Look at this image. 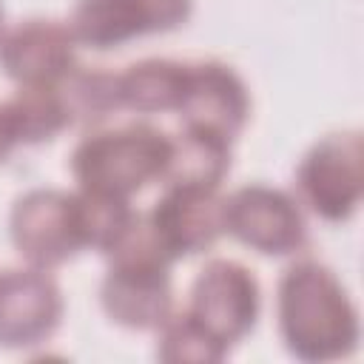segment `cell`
Segmentation results:
<instances>
[{"instance_id":"1","label":"cell","mask_w":364,"mask_h":364,"mask_svg":"<svg viewBox=\"0 0 364 364\" xmlns=\"http://www.w3.org/2000/svg\"><path fill=\"white\" fill-rule=\"evenodd\" d=\"M276 316L282 341L299 361H338L358 347V310L338 276L316 259H301L282 273Z\"/></svg>"},{"instance_id":"2","label":"cell","mask_w":364,"mask_h":364,"mask_svg":"<svg viewBox=\"0 0 364 364\" xmlns=\"http://www.w3.org/2000/svg\"><path fill=\"white\" fill-rule=\"evenodd\" d=\"M105 259L108 270L100 284L105 316L128 330H156L173 310V259L154 236L145 213L136 210V219Z\"/></svg>"},{"instance_id":"3","label":"cell","mask_w":364,"mask_h":364,"mask_svg":"<svg viewBox=\"0 0 364 364\" xmlns=\"http://www.w3.org/2000/svg\"><path fill=\"white\" fill-rule=\"evenodd\" d=\"M171 134L151 122L94 128L71 151V176L82 191L131 199L145 185L159 182Z\"/></svg>"},{"instance_id":"4","label":"cell","mask_w":364,"mask_h":364,"mask_svg":"<svg viewBox=\"0 0 364 364\" xmlns=\"http://www.w3.org/2000/svg\"><path fill=\"white\" fill-rule=\"evenodd\" d=\"M299 205L324 222H347L364 193V139L358 131L321 136L296 168Z\"/></svg>"},{"instance_id":"5","label":"cell","mask_w":364,"mask_h":364,"mask_svg":"<svg viewBox=\"0 0 364 364\" xmlns=\"http://www.w3.org/2000/svg\"><path fill=\"white\" fill-rule=\"evenodd\" d=\"M9 233L26 264L40 270H54L85 247L77 199L60 188H31L17 196L9 213Z\"/></svg>"},{"instance_id":"6","label":"cell","mask_w":364,"mask_h":364,"mask_svg":"<svg viewBox=\"0 0 364 364\" xmlns=\"http://www.w3.org/2000/svg\"><path fill=\"white\" fill-rule=\"evenodd\" d=\"M225 233L262 256H293L307 245V222L299 199L259 182L225 196Z\"/></svg>"},{"instance_id":"7","label":"cell","mask_w":364,"mask_h":364,"mask_svg":"<svg viewBox=\"0 0 364 364\" xmlns=\"http://www.w3.org/2000/svg\"><path fill=\"white\" fill-rule=\"evenodd\" d=\"M193 0H77L68 28L77 46L122 48L145 34H165L188 23Z\"/></svg>"},{"instance_id":"8","label":"cell","mask_w":364,"mask_h":364,"mask_svg":"<svg viewBox=\"0 0 364 364\" xmlns=\"http://www.w3.org/2000/svg\"><path fill=\"white\" fill-rule=\"evenodd\" d=\"M262 293L250 267L233 259H210L191 284L188 310L225 344L242 341L259 318Z\"/></svg>"},{"instance_id":"9","label":"cell","mask_w":364,"mask_h":364,"mask_svg":"<svg viewBox=\"0 0 364 364\" xmlns=\"http://www.w3.org/2000/svg\"><path fill=\"white\" fill-rule=\"evenodd\" d=\"M63 290L40 267L0 270V347L28 350L46 344L63 321Z\"/></svg>"},{"instance_id":"10","label":"cell","mask_w":364,"mask_h":364,"mask_svg":"<svg viewBox=\"0 0 364 364\" xmlns=\"http://www.w3.org/2000/svg\"><path fill=\"white\" fill-rule=\"evenodd\" d=\"M176 114L185 128L233 142L250 119V94L245 80L228 63L196 60L188 63Z\"/></svg>"},{"instance_id":"11","label":"cell","mask_w":364,"mask_h":364,"mask_svg":"<svg viewBox=\"0 0 364 364\" xmlns=\"http://www.w3.org/2000/svg\"><path fill=\"white\" fill-rule=\"evenodd\" d=\"M145 219L159 245L176 262L210 250L225 236V196L219 188L165 185Z\"/></svg>"},{"instance_id":"12","label":"cell","mask_w":364,"mask_h":364,"mask_svg":"<svg viewBox=\"0 0 364 364\" xmlns=\"http://www.w3.org/2000/svg\"><path fill=\"white\" fill-rule=\"evenodd\" d=\"M77 40L68 23L31 17L0 37V71L17 85H54L77 65Z\"/></svg>"},{"instance_id":"13","label":"cell","mask_w":364,"mask_h":364,"mask_svg":"<svg viewBox=\"0 0 364 364\" xmlns=\"http://www.w3.org/2000/svg\"><path fill=\"white\" fill-rule=\"evenodd\" d=\"M228 171H230V142L182 125L179 134H171L168 159L159 182L162 188L165 185L219 188Z\"/></svg>"},{"instance_id":"14","label":"cell","mask_w":364,"mask_h":364,"mask_svg":"<svg viewBox=\"0 0 364 364\" xmlns=\"http://www.w3.org/2000/svg\"><path fill=\"white\" fill-rule=\"evenodd\" d=\"M185 71H188V63L165 60V57H148V60L131 63L119 74L122 108L136 114L176 111L182 85H185Z\"/></svg>"},{"instance_id":"15","label":"cell","mask_w":364,"mask_h":364,"mask_svg":"<svg viewBox=\"0 0 364 364\" xmlns=\"http://www.w3.org/2000/svg\"><path fill=\"white\" fill-rule=\"evenodd\" d=\"M68 114V128H100L114 111L122 108L119 100V74L94 68V65H74L60 82H54Z\"/></svg>"},{"instance_id":"16","label":"cell","mask_w":364,"mask_h":364,"mask_svg":"<svg viewBox=\"0 0 364 364\" xmlns=\"http://www.w3.org/2000/svg\"><path fill=\"white\" fill-rule=\"evenodd\" d=\"M3 108L17 145H43L68 128L57 85H20Z\"/></svg>"},{"instance_id":"17","label":"cell","mask_w":364,"mask_h":364,"mask_svg":"<svg viewBox=\"0 0 364 364\" xmlns=\"http://www.w3.org/2000/svg\"><path fill=\"white\" fill-rule=\"evenodd\" d=\"M230 347H225L191 310L173 313L156 327V355L168 364H219Z\"/></svg>"},{"instance_id":"18","label":"cell","mask_w":364,"mask_h":364,"mask_svg":"<svg viewBox=\"0 0 364 364\" xmlns=\"http://www.w3.org/2000/svg\"><path fill=\"white\" fill-rule=\"evenodd\" d=\"M74 199H77L82 245L102 256L125 236V230L136 219V210L122 196H108V193H94V191L77 188Z\"/></svg>"},{"instance_id":"19","label":"cell","mask_w":364,"mask_h":364,"mask_svg":"<svg viewBox=\"0 0 364 364\" xmlns=\"http://www.w3.org/2000/svg\"><path fill=\"white\" fill-rule=\"evenodd\" d=\"M14 148H17V139H14V131H11V125H9L6 108H3V102H0V162H6Z\"/></svg>"},{"instance_id":"20","label":"cell","mask_w":364,"mask_h":364,"mask_svg":"<svg viewBox=\"0 0 364 364\" xmlns=\"http://www.w3.org/2000/svg\"><path fill=\"white\" fill-rule=\"evenodd\" d=\"M3 31H6V14H3V6H0V37H3Z\"/></svg>"}]
</instances>
